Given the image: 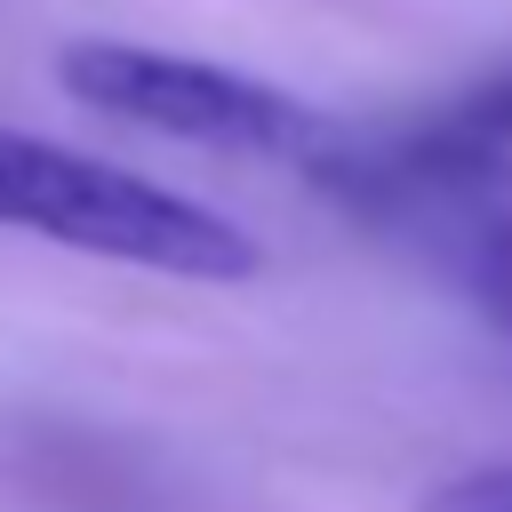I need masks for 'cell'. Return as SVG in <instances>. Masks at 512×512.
Wrapping results in <instances>:
<instances>
[{
    "label": "cell",
    "mask_w": 512,
    "mask_h": 512,
    "mask_svg": "<svg viewBox=\"0 0 512 512\" xmlns=\"http://www.w3.org/2000/svg\"><path fill=\"white\" fill-rule=\"evenodd\" d=\"M0 224L168 280H248L264 264V248L208 200L24 128H0Z\"/></svg>",
    "instance_id": "2"
},
{
    "label": "cell",
    "mask_w": 512,
    "mask_h": 512,
    "mask_svg": "<svg viewBox=\"0 0 512 512\" xmlns=\"http://www.w3.org/2000/svg\"><path fill=\"white\" fill-rule=\"evenodd\" d=\"M424 512H512V464H480V472H456L448 488H432Z\"/></svg>",
    "instance_id": "4"
},
{
    "label": "cell",
    "mask_w": 512,
    "mask_h": 512,
    "mask_svg": "<svg viewBox=\"0 0 512 512\" xmlns=\"http://www.w3.org/2000/svg\"><path fill=\"white\" fill-rule=\"evenodd\" d=\"M328 200H344L360 224L424 256L456 296L512 336V160L504 152H456L424 120L400 136H336V152L312 168Z\"/></svg>",
    "instance_id": "1"
},
{
    "label": "cell",
    "mask_w": 512,
    "mask_h": 512,
    "mask_svg": "<svg viewBox=\"0 0 512 512\" xmlns=\"http://www.w3.org/2000/svg\"><path fill=\"white\" fill-rule=\"evenodd\" d=\"M56 88L104 120H128V128H152L176 144H208V152H256V160L320 168L344 136L328 112H312L304 96H288L256 72L144 48V40H72L56 56Z\"/></svg>",
    "instance_id": "3"
}]
</instances>
